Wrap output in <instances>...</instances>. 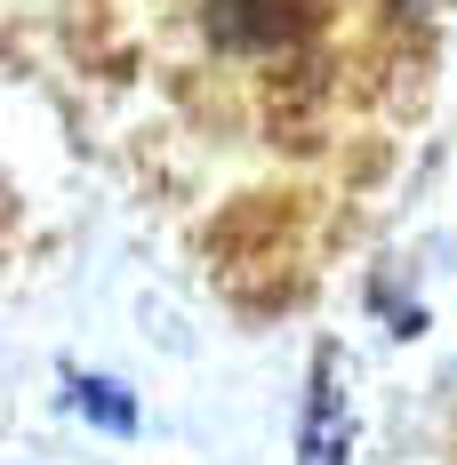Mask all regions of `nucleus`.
<instances>
[{
  "instance_id": "nucleus-1",
  "label": "nucleus",
  "mask_w": 457,
  "mask_h": 465,
  "mask_svg": "<svg viewBox=\"0 0 457 465\" xmlns=\"http://www.w3.org/2000/svg\"><path fill=\"white\" fill-rule=\"evenodd\" d=\"M353 458V401H345V353L321 345L313 353V393H305V425H297V465H345Z\"/></svg>"
},
{
  "instance_id": "nucleus-2",
  "label": "nucleus",
  "mask_w": 457,
  "mask_h": 465,
  "mask_svg": "<svg viewBox=\"0 0 457 465\" xmlns=\"http://www.w3.org/2000/svg\"><path fill=\"white\" fill-rule=\"evenodd\" d=\"M305 33V0H209L217 48H289Z\"/></svg>"
},
{
  "instance_id": "nucleus-3",
  "label": "nucleus",
  "mask_w": 457,
  "mask_h": 465,
  "mask_svg": "<svg viewBox=\"0 0 457 465\" xmlns=\"http://www.w3.org/2000/svg\"><path fill=\"white\" fill-rule=\"evenodd\" d=\"M73 401H81L104 433H129V425H137V401H129L121 385H104V377H73Z\"/></svg>"
}]
</instances>
